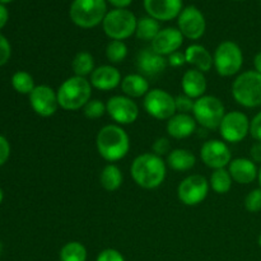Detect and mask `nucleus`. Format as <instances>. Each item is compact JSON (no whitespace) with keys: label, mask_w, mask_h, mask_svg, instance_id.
Instances as JSON below:
<instances>
[{"label":"nucleus","mask_w":261,"mask_h":261,"mask_svg":"<svg viewBox=\"0 0 261 261\" xmlns=\"http://www.w3.org/2000/svg\"><path fill=\"white\" fill-rule=\"evenodd\" d=\"M127 47L124 41L112 40L106 47V58L111 64H120L126 59Z\"/></svg>","instance_id":"2f4dec72"},{"label":"nucleus","mask_w":261,"mask_h":261,"mask_svg":"<svg viewBox=\"0 0 261 261\" xmlns=\"http://www.w3.org/2000/svg\"><path fill=\"white\" fill-rule=\"evenodd\" d=\"M185 59L186 64L193 65L194 69H198L201 73H208L214 65L213 56L212 54L206 50L204 46L198 45H190L185 50Z\"/></svg>","instance_id":"5701e85b"},{"label":"nucleus","mask_w":261,"mask_h":261,"mask_svg":"<svg viewBox=\"0 0 261 261\" xmlns=\"http://www.w3.org/2000/svg\"><path fill=\"white\" fill-rule=\"evenodd\" d=\"M30 103L33 111L41 117H50L58 111V93L46 84L36 86L30 94Z\"/></svg>","instance_id":"4468645a"},{"label":"nucleus","mask_w":261,"mask_h":261,"mask_svg":"<svg viewBox=\"0 0 261 261\" xmlns=\"http://www.w3.org/2000/svg\"><path fill=\"white\" fill-rule=\"evenodd\" d=\"M234 101L246 109L261 106V74L256 70H246L239 74L232 84Z\"/></svg>","instance_id":"20e7f679"},{"label":"nucleus","mask_w":261,"mask_h":261,"mask_svg":"<svg viewBox=\"0 0 261 261\" xmlns=\"http://www.w3.org/2000/svg\"><path fill=\"white\" fill-rule=\"evenodd\" d=\"M138 19L133 12L127 9H114L107 12L102 27L111 40L122 41L134 35Z\"/></svg>","instance_id":"0eeeda50"},{"label":"nucleus","mask_w":261,"mask_h":261,"mask_svg":"<svg viewBox=\"0 0 261 261\" xmlns=\"http://www.w3.org/2000/svg\"><path fill=\"white\" fill-rule=\"evenodd\" d=\"M250 135L256 142H261V111L250 120Z\"/></svg>","instance_id":"58836bf2"},{"label":"nucleus","mask_w":261,"mask_h":261,"mask_svg":"<svg viewBox=\"0 0 261 261\" xmlns=\"http://www.w3.org/2000/svg\"><path fill=\"white\" fill-rule=\"evenodd\" d=\"M175 105H176V112L178 114H189L193 112L194 105H195V99L190 98L186 94H180V96L175 97Z\"/></svg>","instance_id":"f704fd0d"},{"label":"nucleus","mask_w":261,"mask_h":261,"mask_svg":"<svg viewBox=\"0 0 261 261\" xmlns=\"http://www.w3.org/2000/svg\"><path fill=\"white\" fill-rule=\"evenodd\" d=\"M209 181L201 175H190L177 188V198L184 205L195 206L205 200L209 194Z\"/></svg>","instance_id":"9d476101"},{"label":"nucleus","mask_w":261,"mask_h":261,"mask_svg":"<svg viewBox=\"0 0 261 261\" xmlns=\"http://www.w3.org/2000/svg\"><path fill=\"white\" fill-rule=\"evenodd\" d=\"M106 103H103L99 99H91L83 107V114L87 119L96 120L103 116L106 114Z\"/></svg>","instance_id":"473e14b6"},{"label":"nucleus","mask_w":261,"mask_h":261,"mask_svg":"<svg viewBox=\"0 0 261 261\" xmlns=\"http://www.w3.org/2000/svg\"><path fill=\"white\" fill-rule=\"evenodd\" d=\"M3 199H4V193H3V190H2V188H0V204H2V201H3Z\"/></svg>","instance_id":"de8ad7c7"},{"label":"nucleus","mask_w":261,"mask_h":261,"mask_svg":"<svg viewBox=\"0 0 261 261\" xmlns=\"http://www.w3.org/2000/svg\"><path fill=\"white\" fill-rule=\"evenodd\" d=\"M167 166L177 172H185L190 171L196 165V157L194 153L189 149H173L167 155Z\"/></svg>","instance_id":"393cba45"},{"label":"nucleus","mask_w":261,"mask_h":261,"mask_svg":"<svg viewBox=\"0 0 261 261\" xmlns=\"http://www.w3.org/2000/svg\"><path fill=\"white\" fill-rule=\"evenodd\" d=\"M96 147L99 155L107 162H117L127 155L130 138L120 125L110 124L102 127L96 137Z\"/></svg>","instance_id":"f03ea898"},{"label":"nucleus","mask_w":261,"mask_h":261,"mask_svg":"<svg viewBox=\"0 0 261 261\" xmlns=\"http://www.w3.org/2000/svg\"><path fill=\"white\" fill-rule=\"evenodd\" d=\"M184 36L178 28L168 27L160 31L152 41V48L162 56H170L182 46Z\"/></svg>","instance_id":"a211bd4d"},{"label":"nucleus","mask_w":261,"mask_h":261,"mask_svg":"<svg viewBox=\"0 0 261 261\" xmlns=\"http://www.w3.org/2000/svg\"><path fill=\"white\" fill-rule=\"evenodd\" d=\"M56 93L61 109L65 111H78L91 101V82L83 76H70L61 83Z\"/></svg>","instance_id":"7ed1b4c3"},{"label":"nucleus","mask_w":261,"mask_h":261,"mask_svg":"<svg viewBox=\"0 0 261 261\" xmlns=\"http://www.w3.org/2000/svg\"><path fill=\"white\" fill-rule=\"evenodd\" d=\"M168 65L173 66V68H180L184 64H186L185 59V53H181V51H176V53L171 54L167 59Z\"/></svg>","instance_id":"a19ab883"},{"label":"nucleus","mask_w":261,"mask_h":261,"mask_svg":"<svg viewBox=\"0 0 261 261\" xmlns=\"http://www.w3.org/2000/svg\"><path fill=\"white\" fill-rule=\"evenodd\" d=\"M245 208L250 213L261 212V189H254L245 198Z\"/></svg>","instance_id":"72a5a7b5"},{"label":"nucleus","mask_w":261,"mask_h":261,"mask_svg":"<svg viewBox=\"0 0 261 261\" xmlns=\"http://www.w3.org/2000/svg\"><path fill=\"white\" fill-rule=\"evenodd\" d=\"M99 182L106 191H116L122 185V172L116 165L109 163L103 167L99 175Z\"/></svg>","instance_id":"a878e982"},{"label":"nucleus","mask_w":261,"mask_h":261,"mask_svg":"<svg viewBox=\"0 0 261 261\" xmlns=\"http://www.w3.org/2000/svg\"><path fill=\"white\" fill-rule=\"evenodd\" d=\"M12 55V48H10V43L7 38L3 35H0V66L8 63Z\"/></svg>","instance_id":"4c0bfd02"},{"label":"nucleus","mask_w":261,"mask_h":261,"mask_svg":"<svg viewBox=\"0 0 261 261\" xmlns=\"http://www.w3.org/2000/svg\"><path fill=\"white\" fill-rule=\"evenodd\" d=\"M96 261H125V259L121 252L117 251V250L106 249L99 252Z\"/></svg>","instance_id":"e433bc0d"},{"label":"nucleus","mask_w":261,"mask_h":261,"mask_svg":"<svg viewBox=\"0 0 261 261\" xmlns=\"http://www.w3.org/2000/svg\"><path fill=\"white\" fill-rule=\"evenodd\" d=\"M168 63L165 56L155 53L152 47L143 48L137 55V68L143 76L160 75L167 69Z\"/></svg>","instance_id":"dca6fc26"},{"label":"nucleus","mask_w":261,"mask_h":261,"mask_svg":"<svg viewBox=\"0 0 261 261\" xmlns=\"http://www.w3.org/2000/svg\"><path fill=\"white\" fill-rule=\"evenodd\" d=\"M214 68L221 76H233L240 73L244 65L241 47L233 41H223L214 51Z\"/></svg>","instance_id":"423d86ee"},{"label":"nucleus","mask_w":261,"mask_h":261,"mask_svg":"<svg viewBox=\"0 0 261 261\" xmlns=\"http://www.w3.org/2000/svg\"><path fill=\"white\" fill-rule=\"evenodd\" d=\"M254 68L255 70L257 71V73L261 74V51H259V53L255 55L254 58Z\"/></svg>","instance_id":"a18cd8bd"},{"label":"nucleus","mask_w":261,"mask_h":261,"mask_svg":"<svg viewBox=\"0 0 261 261\" xmlns=\"http://www.w3.org/2000/svg\"><path fill=\"white\" fill-rule=\"evenodd\" d=\"M250 155L255 163H261V142H256L252 144L251 149H250Z\"/></svg>","instance_id":"79ce46f5"},{"label":"nucleus","mask_w":261,"mask_h":261,"mask_svg":"<svg viewBox=\"0 0 261 261\" xmlns=\"http://www.w3.org/2000/svg\"><path fill=\"white\" fill-rule=\"evenodd\" d=\"M152 153L160 155V157H163V155H168V153L171 152V143L170 139L167 138H158L155 139V142L153 143L152 145Z\"/></svg>","instance_id":"c9c22d12"},{"label":"nucleus","mask_w":261,"mask_h":261,"mask_svg":"<svg viewBox=\"0 0 261 261\" xmlns=\"http://www.w3.org/2000/svg\"><path fill=\"white\" fill-rule=\"evenodd\" d=\"M130 173L138 186L145 190L160 188L167 175V163L154 153L139 154L132 163Z\"/></svg>","instance_id":"f257e3e1"},{"label":"nucleus","mask_w":261,"mask_h":261,"mask_svg":"<svg viewBox=\"0 0 261 261\" xmlns=\"http://www.w3.org/2000/svg\"><path fill=\"white\" fill-rule=\"evenodd\" d=\"M60 261H86L87 249L78 241H70L64 245L59 254Z\"/></svg>","instance_id":"c756f323"},{"label":"nucleus","mask_w":261,"mask_h":261,"mask_svg":"<svg viewBox=\"0 0 261 261\" xmlns=\"http://www.w3.org/2000/svg\"><path fill=\"white\" fill-rule=\"evenodd\" d=\"M2 251H3V245L2 242H0V255H2Z\"/></svg>","instance_id":"3c124183"},{"label":"nucleus","mask_w":261,"mask_h":261,"mask_svg":"<svg viewBox=\"0 0 261 261\" xmlns=\"http://www.w3.org/2000/svg\"><path fill=\"white\" fill-rule=\"evenodd\" d=\"M12 0H0V4H7V3H10Z\"/></svg>","instance_id":"09e8293b"},{"label":"nucleus","mask_w":261,"mask_h":261,"mask_svg":"<svg viewBox=\"0 0 261 261\" xmlns=\"http://www.w3.org/2000/svg\"><path fill=\"white\" fill-rule=\"evenodd\" d=\"M121 74L112 65H101L91 74V86L98 91H111L121 84Z\"/></svg>","instance_id":"aec40b11"},{"label":"nucleus","mask_w":261,"mask_h":261,"mask_svg":"<svg viewBox=\"0 0 261 261\" xmlns=\"http://www.w3.org/2000/svg\"><path fill=\"white\" fill-rule=\"evenodd\" d=\"M257 180H259L260 189H261V166H260V168H259V175H257Z\"/></svg>","instance_id":"49530a36"},{"label":"nucleus","mask_w":261,"mask_h":261,"mask_svg":"<svg viewBox=\"0 0 261 261\" xmlns=\"http://www.w3.org/2000/svg\"><path fill=\"white\" fill-rule=\"evenodd\" d=\"M107 14L105 0H74L69 15L75 25L81 28H93L103 22Z\"/></svg>","instance_id":"39448f33"},{"label":"nucleus","mask_w":261,"mask_h":261,"mask_svg":"<svg viewBox=\"0 0 261 261\" xmlns=\"http://www.w3.org/2000/svg\"><path fill=\"white\" fill-rule=\"evenodd\" d=\"M161 27L157 19L152 17H143L138 19L135 36L143 41H153L160 33Z\"/></svg>","instance_id":"cd10ccee"},{"label":"nucleus","mask_w":261,"mask_h":261,"mask_svg":"<svg viewBox=\"0 0 261 261\" xmlns=\"http://www.w3.org/2000/svg\"><path fill=\"white\" fill-rule=\"evenodd\" d=\"M71 69H73L74 75L83 76L86 78L87 75H91L93 73L94 68V59L87 51H81L74 56L71 61Z\"/></svg>","instance_id":"bb28decb"},{"label":"nucleus","mask_w":261,"mask_h":261,"mask_svg":"<svg viewBox=\"0 0 261 261\" xmlns=\"http://www.w3.org/2000/svg\"><path fill=\"white\" fill-rule=\"evenodd\" d=\"M219 134L224 142L240 143L250 134V120L241 111L226 112L221 125Z\"/></svg>","instance_id":"9b49d317"},{"label":"nucleus","mask_w":261,"mask_h":261,"mask_svg":"<svg viewBox=\"0 0 261 261\" xmlns=\"http://www.w3.org/2000/svg\"><path fill=\"white\" fill-rule=\"evenodd\" d=\"M106 111L117 125H130L137 121L139 116V107L127 96H114L109 98Z\"/></svg>","instance_id":"f8f14e48"},{"label":"nucleus","mask_w":261,"mask_h":261,"mask_svg":"<svg viewBox=\"0 0 261 261\" xmlns=\"http://www.w3.org/2000/svg\"><path fill=\"white\" fill-rule=\"evenodd\" d=\"M181 87H182L184 94L193 99H198L205 96L208 86H206V79L204 73H201L198 69H189L184 73Z\"/></svg>","instance_id":"4be33fe9"},{"label":"nucleus","mask_w":261,"mask_h":261,"mask_svg":"<svg viewBox=\"0 0 261 261\" xmlns=\"http://www.w3.org/2000/svg\"><path fill=\"white\" fill-rule=\"evenodd\" d=\"M144 8L149 17L168 22L182 12V0H144Z\"/></svg>","instance_id":"f3484780"},{"label":"nucleus","mask_w":261,"mask_h":261,"mask_svg":"<svg viewBox=\"0 0 261 261\" xmlns=\"http://www.w3.org/2000/svg\"><path fill=\"white\" fill-rule=\"evenodd\" d=\"M10 155V144L3 135H0V166L4 165Z\"/></svg>","instance_id":"ea45409f"},{"label":"nucleus","mask_w":261,"mask_h":261,"mask_svg":"<svg viewBox=\"0 0 261 261\" xmlns=\"http://www.w3.org/2000/svg\"><path fill=\"white\" fill-rule=\"evenodd\" d=\"M177 24L184 37L189 40H199L205 33V18L203 13L195 7H188L182 9L178 15Z\"/></svg>","instance_id":"2eb2a0df"},{"label":"nucleus","mask_w":261,"mask_h":261,"mask_svg":"<svg viewBox=\"0 0 261 261\" xmlns=\"http://www.w3.org/2000/svg\"><path fill=\"white\" fill-rule=\"evenodd\" d=\"M121 91L130 98H140L150 91L149 82L142 74H129L121 81Z\"/></svg>","instance_id":"b1692460"},{"label":"nucleus","mask_w":261,"mask_h":261,"mask_svg":"<svg viewBox=\"0 0 261 261\" xmlns=\"http://www.w3.org/2000/svg\"><path fill=\"white\" fill-rule=\"evenodd\" d=\"M143 107L149 116L157 120H170L176 114L175 97L163 89H150L144 96Z\"/></svg>","instance_id":"1a4fd4ad"},{"label":"nucleus","mask_w":261,"mask_h":261,"mask_svg":"<svg viewBox=\"0 0 261 261\" xmlns=\"http://www.w3.org/2000/svg\"><path fill=\"white\" fill-rule=\"evenodd\" d=\"M200 158L205 166L213 170L226 168L232 161V153L227 143L212 139L204 143L200 148Z\"/></svg>","instance_id":"ddd939ff"},{"label":"nucleus","mask_w":261,"mask_h":261,"mask_svg":"<svg viewBox=\"0 0 261 261\" xmlns=\"http://www.w3.org/2000/svg\"><path fill=\"white\" fill-rule=\"evenodd\" d=\"M8 18H9V13H8V9L3 4H0V30L7 24Z\"/></svg>","instance_id":"37998d69"},{"label":"nucleus","mask_w":261,"mask_h":261,"mask_svg":"<svg viewBox=\"0 0 261 261\" xmlns=\"http://www.w3.org/2000/svg\"><path fill=\"white\" fill-rule=\"evenodd\" d=\"M257 242H259V246L261 247V233H260V236H259V240H257Z\"/></svg>","instance_id":"8fccbe9b"},{"label":"nucleus","mask_w":261,"mask_h":261,"mask_svg":"<svg viewBox=\"0 0 261 261\" xmlns=\"http://www.w3.org/2000/svg\"><path fill=\"white\" fill-rule=\"evenodd\" d=\"M232 182H233V180H232L228 170H226V168L214 170L213 173L211 175V180H209L211 188L213 189L214 193L219 194V195L229 193L232 188Z\"/></svg>","instance_id":"c85d7f7f"},{"label":"nucleus","mask_w":261,"mask_h":261,"mask_svg":"<svg viewBox=\"0 0 261 261\" xmlns=\"http://www.w3.org/2000/svg\"><path fill=\"white\" fill-rule=\"evenodd\" d=\"M193 115L195 121L204 129H219L222 120L226 115L224 105L218 97L203 96L195 99Z\"/></svg>","instance_id":"6e6552de"},{"label":"nucleus","mask_w":261,"mask_h":261,"mask_svg":"<svg viewBox=\"0 0 261 261\" xmlns=\"http://www.w3.org/2000/svg\"><path fill=\"white\" fill-rule=\"evenodd\" d=\"M228 172L232 180L241 185H249L254 182L259 175L257 166L251 158H234L228 165Z\"/></svg>","instance_id":"6ab92c4d"},{"label":"nucleus","mask_w":261,"mask_h":261,"mask_svg":"<svg viewBox=\"0 0 261 261\" xmlns=\"http://www.w3.org/2000/svg\"><path fill=\"white\" fill-rule=\"evenodd\" d=\"M196 124L194 116L189 114H175L170 120H167L166 129L170 137L173 139H185L191 137L196 132Z\"/></svg>","instance_id":"412c9836"},{"label":"nucleus","mask_w":261,"mask_h":261,"mask_svg":"<svg viewBox=\"0 0 261 261\" xmlns=\"http://www.w3.org/2000/svg\"><path fill=\"white\" fill-rule=\"evenodd\" d=\"M112 5H114L116 9H125L126 7H129L132 4L133 0H109Z\"/></svg>","instance_id":"c03bdc74"},{"label":"nucleus","mask_w":261,"mask_h":261,"mask_svg":"<svg viewBox=\"0 0 261 261\" xmlns=\"http://www.w3.org/2000/svg\"><path fill=\"white\" fill-rule=\"evenodd\" d=\"M12 86L18 93L20 94H28L30 96L31 92L35 89V81H33L32 75L27 71L19 70L17 73L13 74L12 76Z\"/></svg>","instance_id":"7c9ffc66"}]
</instances>
